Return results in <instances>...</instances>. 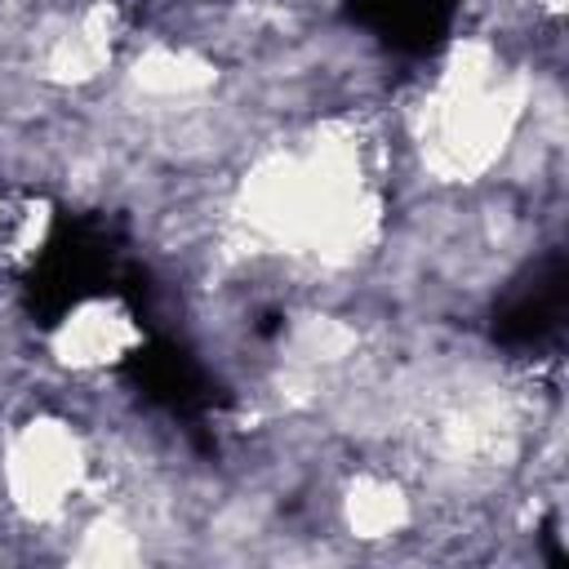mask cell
<instances>
[{
    "mask_svg": "<svg viewBox=\"0 0 569 569\" xmlns=\"http://www.w3.org/2000/svg\"><path fill=\"white\" fill-rule=\"evenodd\" d=\"M405 516V502L391 485H360L351 493V529L365 533V538H378V533H391Z\"/></svg>",
    "mask_w": 569,
    "mask_h": 569,
    "instance_id": "1",
    "label": "cell"
}]
</instances>
